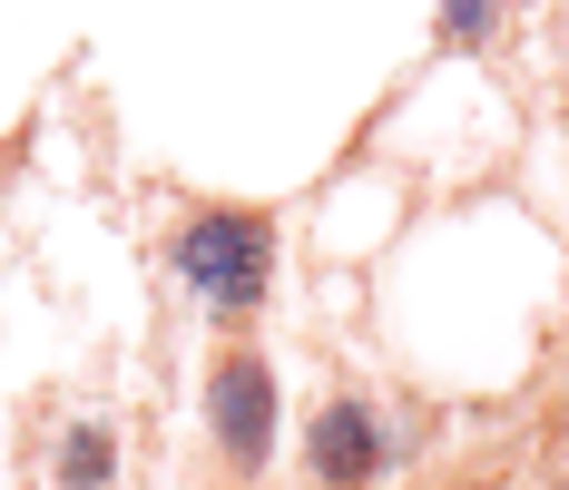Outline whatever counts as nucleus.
I'll list each match as a JSON object with an SVG mask.
<instances>
[{"label":"nucleus","instance_id":"obj_1","mask_svg":"<svg viewBox=\"0 0 569 490\" xmlns=\"http://www.w3.org/2000/svg\"><path fill=\"white\" fill-rule=\"evenodd\" d=\"M168 274L197 294V314L256 324L276 294V217L266 207H187L168 226Z\"/></svg>","mask_w":569,"mask_h":490},{"label":"nucleus","instance_id":"obj_2","mask_svg":"<svg viewBox=\"0 0 569 490\" xmlns=\"http://www.w3.org/2000/svg\"><path fill=\"white\" fill-rule=\"evenodd\" d=\"M276 432H284L276 363L246 353V343H227V353L207 363V441H217V461H227L236 481H256V471L276 461Z\"/></svg>","mask_w":569,"mask_h":490},{"label":"nucleus","instance_id":"obj_3","mask_svg":"<svg viewBox=\"0 0 569 490\" xmlns=\"http://www.w3.org/2000/svg\"><path fill=\"white\" fill-rule=\"evenodd\" d=\"M393 471V422L363 392H325L305 422V481L315 490H373Z\"/></svg>","mask_w":569,"mask_h":490},{"label":"nucleus","instance_id":"obj_5","mask_svg":"<svg viewBox=\"0 0 569 490\" xmlns=\"http://www.w3.org/2000/svg\"><path fill=\"white\" fill-rule=\"evenodd\" d=\"M511 20V0H442V20H432V40L442 50H481L491 30Z\"/></svg>","mask_w":569,"mask_h":490},{"label":"nucleus","instance_id":"obj_4","mask_svg":"<svg viewBox=\"0 0 569 490\" xmlns=\"http://www.w3.org/2000/svg\"><path fill=\"white\" fill-rule=\"evenodd\" d=\"M50 481L59 490H109L118 481V432L99 422V412H79V422L50 441Z\"/></svg>","mask_w":569,"mask_h":490}]
</instances>
